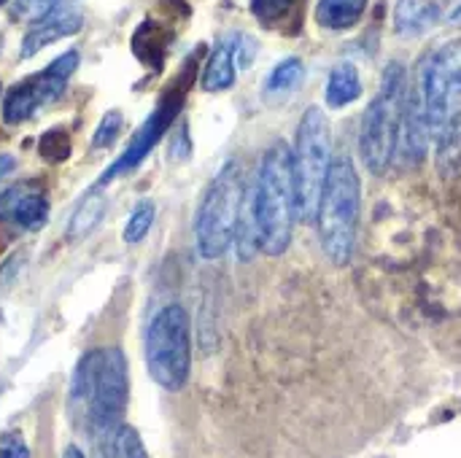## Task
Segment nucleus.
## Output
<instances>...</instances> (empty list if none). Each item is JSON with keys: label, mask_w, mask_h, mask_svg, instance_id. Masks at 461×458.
Wrapping results in <instances>:
<instances>
[{"label": "nucleus", "mask_w": 461, "mask_h": 458, "mask_svg": "<svg viewBox=\"0 0 461 458\" xmlns=\"http://www.w3.org/2000/svg\"><path fill=\"white\" fill-rule=\"evenodd\" d=\"M359 94H362L359 70H357L354 65H348V62L332 67V73H330V78H327V94H324V97H327V105H330L332 111H338V108H346V105H351L354 100H359Z\"/></svg>", "instance_id": "17"}, {"label": "nucleus", "mask_w": 461, "mask_h": 458, "mask_svg": "<svg viewBox=\"0 0 461 458\" xmlns=\"http://www.w3.org/2000/svg\"><path fill=\"white\" fill-rule=\"evenodd\" d=\"M251 40L246 35H227L224 40L216 43V49L211 51L205 67H203V76H200V86L205 92H224L235 84L238 78V67L240 65H249L251 57L246 54V46Z\"/></svg>", "instance_id": "12"}, {"label": "nucleus", "mask_w": 461, "mask_h": 458, "mask_svg": "<svg viewBox=\"0 0 461 458\" xmlns=\"http://www.w3.org/2000/svg\"><path fill=\"white\" fill-rule=\"evenodd\" d=\"M370 0H319L316 3V24L332 32L351 30L367 11Z\"/></svg>", "instance_id": "15"}, {"label": "nucleus", "mask_w": 461, "mask_h": 458, "mask_svg": "<svg viewBox=\"0 0 461 458\" xmlns=\"http://www.w3.org/2000/svg\"><path fill=\"white\" fill-rule=\"evenodd\" d=\"M0 458H30V448L19 432H5L0 437Z\"/></svg>", "instance_id": "26"}, {"label": "nucleus", "mask_w": 461, "mask_h": 458, "mask_svg": "<svg viewBox=\"0 0 461 458\" xmlns=\"http://www.w3.org/2000/svg\"><path fill=\"white\" fill-rule=\"evenodd\" d=\"M300 0H251V13L265 24V27H281L294 11Z\"/></svg>", "instance_id": "20"}, {"label": "nucleus", "mask_w": 461, "mask_h": 458, "mask_svg": "<svg viewBox=\"0 0 461 458\" xmlns=\"http://www.w3.org/2000/svg\"><path fill=\"white\" fill-rule=\"evenodd\" d=\"M249 197L243 165L230 159L208 184L194 213V248L203 259H221L235 246V232Z\"/></svg>", "instance_id": "6"}, {"label": "nucleus", "mask_w": 461, "mask_h": 458, "mask_svg": "<svg viewBox=\"0 0 461 458\" xmlns=\"http://www.w3.org/2000/svg\"><path fill=\"white\" fill-rule=\"evenodd\" d=\"M122 113L119 111H108L103 119H100V124H97V130H95V135H92V146L95 148H111L113 143H116V138H119V132H122Z\"/></svg>", "instance_id": "24"}, {"label": "nucleus", "mask_w": 461, "mask_h": 458, "mask_svg": "<svg viewBox=\"0 0 461 458\" xmlns=\"http://www.w3.org/2000/svg\"><path fill=\"white\" fill-rule=\"evenodd\" d=\"M57 5H59V0H14L11 16L16 22H38Z\"/></svg>", "instance_id": "25"}, {"label": "nucleus", "mask_w": 461, "mask_h": 458, "mask_svg": "<svg viewBox=\"0 0 461 458\" xmlns=\"http://www.w3.org/2000/svg\"><path fill=\"white\" fill-rule=\"evenodd\" d=\"M194 70V67H192ZM192 70L186 67L181 76H178V81L173 84V86H167L165 89V94L159 97V103H157V108L149 113V119L135 130V135H132V140L127 143V148L122 151V157L100 175V181L95 184V186H105V184H111L116 175H124V173H130V170H135L151 151H154V146L162 140V135L170 130V124L176 121V116H178V111L184 108V100H186V89H189V78H192Z\"/></svg>", "instance_id": "10"}, {"label": "nucleus", "mask_w": 461, "mask_h": 458, "mask_svg": "<svg viewBox=\"0 0 461 458\" xmlns=\"http://www.w3.org/2000/svg\"><path fill=\"white\" fill-rule=\"evenodd\" d=\"M408 70L402 62H389L381 73V86L370 100L359 127V157L370 175H386L397 162L405 100H408Z\"/></svg>", "instance_id": "5"}, {"label": "nucleus", "mask_w": 461, "mask_h": 458, "mask_svg": "<svg viewBox=\"0 0 461 458\" xmlns=\"http://www.w3.org/2000/svg\"><path fill=\"white\" fill-rule=\"evenodd\" d=\"M157 32H159V27H157L154 22H143L140 30H138L135 38H132V40H146V49H138L135 54H138L143 62H151L154 67L162 65V54H165V38L157 40V38H154Z\"/></svg>", "instance_id": "22"}, {"label": "nucleus", "mask_w": 461, "mask_h": 458, "mask_svg": "<svg viewBox=\"0 0 461 458\" xmlns=\"http://www.w3.org/2000/svg\"><path fill=\"white\" fill-rule=\"evenodd\" d=\"M362 213V181L357 165L348 154H338L330 165L319 208H316V229L319 243L330 265L346 267L357 248Z\"/></svg>", "instance_id": "4"}, {"label": "nucleus", "mask_w": 461, "mask_h": 458, "mask_svg": "<svg viewBox=\"0 0 461 458\" xmlns=\"http://www.w3.org/2000/svg\"><path fill=\"white\" fill-rule=\"evenodd\" d=\"M105 211H108L105 194L100 192V186H92V189L81 197L78 208L73 211V216H70V221H68V240L86 238V235L103 221Z\"/></svg>", "instance_id": "16"}, {"label": "nucleus", "mask_w": 461, "mask_h": 458, "mask_svg": "<svg viewBox=\"0 0 461 458\" xmlns=\"http://www.w3.org/2000/svg\"><path fill=\"white\" fill-rule=\"evenodd\" d=\"M330 165H332L330 119L321 108L311 105L297 124L294 148H292V173H294L300 221H313Z\"/></svg>", "instance_id": "8"}, {"label": "nucleus", "mask_w": 461, "mask_h": 458, "mask_svg": "<svg viewBox=\"0 0 461 458\" xmlns=\"http://www.w3.org/2000/svg\"><path fill=\"white\" fill-rule=\"evenodd\" d=\"M70 151H73V143H70L68 130H62V127L46 130V132L38 138V154H41V159L49 162V165L65 162V159L70 157Z\"/></svg>", "instance_id": "19"}, {"label": "nucleus", "mask_w": 461, "mask_h": 458, "mask_svg": "<svg viewBox=\"0 0 461 458\" xmlns=\"http://www.w3.org/2000/svg\"><path fill=\"white\" fill-rule=\"evenodd\" d=\"M305 78V62L300 57L281 59L265 78V97H289Z\"/></svg>", "instance_id": "18"}, {"label": "nucleus", "mask_w": 461, "mask_h": 458, "mask_svg": "<svg viewBox=\"0 0 461 458\" xmlns=\"http://www.w3.org/2000/svg\"><path fill=\"white\" fill-rule=\"evenodd\" d=\"M446 22L454 24V27H461V0H456V3L451 5V11L446 13Z\"/></svg>", "instance_id": "28"}, {"label": "nucleus", "mask_w": 461, "mask_h": 458, "mask_svg": "<svg viewBox=\"0 0 461 458\" xmlns=\"http://www.w3.org/2000/svg\"><path fill=\"white\" fill-rule=\"evenodd\" d=\"M443 19L438 0H397L394 5V32L400 38H419L438 27Z\"/></svg>", "instance_id": "14"}, {"label": "nucleus", "mask_w": 461, "mask_h": 458, "mask_svg": "<svg viewBox=\"0 0 461 458\" xmlns=\"http://www.w3.org/2000/svg\"><path fill=\"white\" fill-rule=\"evenodd\" d=\"M249 205L257 221L262 254L284 256L292 246L294 221H300L289 143L276 140L262 154L257 178L249 189Z\"/></svg>", "instance_id": "3"}, {"label": "nucleus", "mask_w": 461, "mask_h": 458, "mask_svg": "<svg viewBox=\"0 0 461 458\" xmlns=\"http://www.w3.org/2000/svg\"><path fill=\"white\" fill-rule=\"evenodd\" d=\"M0 221L35 232L49 221V194L32 181L16 184L0 194Z\"/></svg>", "instance_id": "11"}, {"label": "nucleus", "mask_w": 461, "mask_h": 458, "mask_svg": "<svg viewBox=\"0 0 461 458\" xmlns=\"http://www.w3.org/2000/svg\"><path fill=\"white\" fill-rule=\"evenodd\" d=\"M154 216H157L154 202H151V200H140V202L132 208V213H130V219H127V224H124V243H130V246L140 243V240L149 235V229H151V224H154Z\"/></svg>", "instance_id": "21"}, {"label": "nucleus", "mask_w": 461, "mask_h": 458, "mask_svg": "<svg viewBox=\"0 0 461 458\" xmlns=\"http://www.w3.org/2000/svg\"><path fill=\"white\" fill-rule=\"evenodd\" d=\"M146 370L165 391H181L192 373V324L184 305H165L146 329Z\"/></svg>", "instance_id": "7"}, {"label": "nucleus", "mask_w": 461, "mask_h": 458, "mask_svg": "<svg viewBox=\"0 0 461 458\" xmlns=\"http://www.w3.org/2000/svg\"><path fill=\"white\" fill-rule=\"evenodd\" d=\"M62 458H86V456H84V451H81V448L68 445V448H65V454H62Z\"/></svg>", "instance_id": "29"}, {"label": "nucleus", "mask_w": 461, "mask_h": 458, "mask_svg": "<svg viewBox=\"0 0 461 458\" xmlns=\"http://www.w3.org/2000/svg\"><path fill=\"white\" fill-rule=\"evenodd\" d=\"M3 3H5V0H0V5H3Z\"/></svg>", "instance_id": "30"}, {"label": "nucleus", "mask_w": 461, "mask_h": 458, "mask_svg": "<svg viewBox=\"0 0 461 458\" xmlns=\"http://www.w3.org/2000/svg\"><path fill=\"white\" fill-rule=\"evenodd\" d=\"M73 402L84 410V427L97 458H111L113 437L130 402V370L122 348L86 351L73 375Z\"/></svg>", "instance_id": "2"}, {"label": "nucleus", "mask_w": 461, "mask_h": 458, "mask_svg": "<svg viewBox=\"0 0 461 458\" xmlns=\"http://www.w3.org/2000/svg\"><path fill=\"white\" fill-rule=\"evenodd\" d=\"M84 24V16L76 5H57L51 8L43 19L32 22V27L27 30L24 40H22V59L35 57L41 49H46L49 43L76 35Z\"/></svg>", "instance_id": "13"}, {"label": "nucleus", "mask_w": 461, "mask_h": 458, "mask_svg": "<svg viewBox=\"0 0 461 458\" xmlns=\"http://www.w3.org/2000/svg\"><path fill=\"white\" fill-rule=\"evenodd\" d=\"M78 67V51H65L54 62H49L43 70L22 78L5 92L3 100V121L5 124H22L32 119L41 108L51 105L68 86L70 76Z\"/></svg>", "instance_id": "9"}, {"label": "nucleus", "mask_w": 461, "mask_h": 458, "mask_svg": "<svg viewBox=\"0 0 461 458\" xmlns=\"http://www.w3.org/2000/svg\"><path fill=\"white\" fill-rule=\"evenodd\" d=\"M111 458H149L146 448H143L140 435H138L132 427H127V424L119 427V432H116V437H113Z\"/></svg>", "instance_id": "23"}, {"label": "nucleus", "mask_w": 461, "mask_h": 458, "mask_svg": "<svg viewBox=\"0 0 461 458\" xmlns=\"http://www.w3.org/2000/svg\"><path fill=\"white\" fill-rule=\"evenodd\" d=\"M0 43H3V40H0Z\"/></svg>", "instance_id": "31"}, {"label": "nucleus", "mask_w": 461, "mask_h": 458, "mask_svg": "<svg viewBox=\"0 0 461 458\" xmlns=\"http://www.w3.org/2000/svg\"><path fill=\"white\" fill-rule=\"evenodd\" d=\"M411 89L419 97L438 167L454 170L461 159V38L440 43L421 59Z\"/></svg>", "instance_id": "1"}, {"label": "nucleus", "mask_w": 461, "mask_h": 458, "mask_svg": "<svg viewBox=\"0 0 461 458\" xmlns=\"http://www.w3.org/2000/svg\"><path fill=\"white\" fill-rule=\"evenodd\" d=\"M16 170V159L11 154H0V181H5Z\"/></svg>", "instance_id": "27"}]
</instances>
